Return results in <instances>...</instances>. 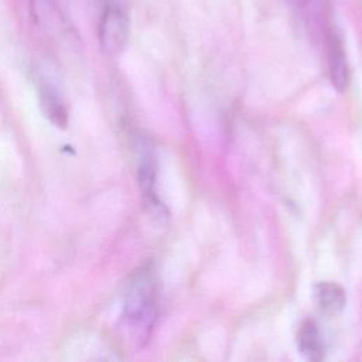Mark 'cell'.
Listing matches in <instances>:
<instances>
[{
	"mask_svg": "<svg viewBox=\"0 0 362 362\" xmlns=\"http://www.w3.org/2000/svg\"><path fill=\"white\" fill-rule=\"evenodd\" d=\"M158 317L157 283L151 267L144 266L132 276L117 321L119 339L130 349L143 348Z\"/></svg>",
	"mask_w": 362,
	"mask_h": 362,
	"instance_id": "obj_1",
	"label": "cell"
},
{
	"mask_svg": "<svg viewBox=\"0 0 362 362\" xmlns=\"http://www.w3.org/2000/svg\"><path fill=\"white\" fill-rule=\"evenodd\" d=\"M33 79L44 116L54 126L65 129L69 120L68 110L54 72L47 65H38L33 69Z\"/></svg>",
	"mask_w": 362,
	"mask_h": 362,
	"instance_id": "obj_2",
	"label": "cell"
},
{
	"mask_svg": "<svg viewBox=\"0 0 362 362\" xmlns=\"http://www.w3.org/2000/svg\"><path fill=\"white\" fill-rule=\"evenodd\" d=\"M99 44L110 57L119 55L130 35V21L127 14L119 7H107L99 21Z\"/></svg>",
	"mask_w": 362,
	"mask_h": 362,
	"instance_id": "obj_3",
	"label": "cell"
},
{
	"mask_svg": "<svg viewBox=\"0 0 362 362\" xmlns=\"http://www.w3.org/2000/svg\"><path fill=\"white\" fill-rule=\"evenodd\" d=\"M137 181L140 191L143 194V199L150 212L156 216L164 215V205L158 198L156 182H157V165L154 156L144 150L139 158L137 164Z\"/></svg>",
	"mask_w": 362,
	"mask_h": 362,
	"instance_id": "obj_4",
	"label": "cell"
},
{
	"mask_svg": "<svg viewBox=\"0 0 362 362\" xmlns=\"http://www.w3.org/2000/svg\"><path fill=\"white\" fill-rule=\"evenodd\" d=\"M327 59L332 85L338 92H346L349 86V66L342 41L334 30L327 33Z\"/></svg>",
	"mask_w": 362,
	"mask_h": 362,
	"instance_id": "obj_5",
	"label": "cell"
},
{
	"mask_svg": "<svg viewBox=\"0 0 362 362\" xmlns=\"http://www.w3.org/2000/svg\"><path fill=\"white\" fill-rule=\"evenodd\" d=\"M297 345L298 352L308 361H321L324 358V342L315 321H303L297 334Z\"/></svg>",
	"mask_w": 362,
	"mask_h": 362,
	"instance_id": "obj_6",
	"label": "cell"
},
{
	"mask_svg": "<svg viewBox=\"0 0 362 362\" xmlns=\"http://www.w3.org/2000/svg\"><path fill=\"white\" fill-rule=\"evenodd\" d=\"M314 297L318 308L325 314H338L346 303L344 288L332 281L317 283L314 286Z\"/></svg>",
	"mask_w": 362,
	"mask_h": 362,
	"instance_id": "obj_7",
	"label": "cell"
}]
</instances>
